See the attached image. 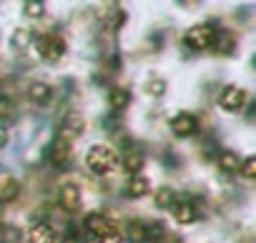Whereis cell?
Masks as SVG:
<instances>
[{
    "label": "cell",
    "instance_id": "cell-1",
    "mask_svg": "<svg viewBox=\"0 0 256 243\" xmlns=\"http://www.w3.org/2000/svg\"><path fill=\"white\" fill-rule=\"evenodd\" d=\"M118 163V156L110 146H103V143H96L86 151V166L90 173L96 176H108Z\"/></svg>",
    "mask_w": 256,
    "mask_h": 243
},
{
    "label": "cell",
    "instance_id": "cell-2",
    "mask_svg": "<svg viewBox=\"0 0 256 243\" xmlns=\"http://www.w3.org/2000/svg\"><path fill=\"white\" fill-rule=\"evenodd\" d=\"M33 43L38 45V55H40L46 63H50V65L60 63L63 55H66V40H63L60 35H56V33L40 35V38H36Z\"/></svg>",
    "mask_w": 256,
    "mask_h": 243
},
{
    "label": "cell",
    "instance_id": "cell-3",
    "mask_svg": "<svg viewBox=\"0 0 256 243\" xmlns=\"http://www.w3.org/2000/svg\"><path fill=\"white\" fill-rule=\"evenodd\" d=\"M214 38H216V30L211 23H198V25H191L186 33H184V43L186 48L191 50H206L214 45Z\"/></svg>",
    "mask_w": 256,
    "mask_h": 243
},
{
    "label": "cell",
    "instance_id": "cell-4",
    "mask_svg": "<svg viewBox=\"0 0 256 243\" xmlns=\"http://www.w3.org/2000/svg\"><path fill=\"white\" fill-rule=\"evenodd\" d=\"M218 105H221V110H226V113H238V110L246 105V90L238 88V85H226V88L218 93Z\"/></svg>",
    "mask_w": 256,
    "mask_h": 243
},
{
    "label": "cell",
    "instance_id": "cell-5",
    "mask_svg": "<svg viewBox=\"0 0 256 243\" xmlns=\"http://www.w3.org/2000/svg\"><path fill=\"white\" fill-rule=\"evenodd\" d=\"M198 131V118L191 113H176L171 118V133L176 138H191Z\"/></svg>",
    "mask_w": 256,
    "mask_h": 243
},
{
    "label": "cell",
    "instance_id": "cell-6",
    "mask_svg": "<svg viewBox=\"0 0 256 243\" xmlns=\"http://www.w3.org/2000/svg\"><path fill=\"white\" fill-rule=\"evenodd\" d=\"M118 226L108 218V216H103V213H88L86 216V231L96 238V241H100L103 236H108V233H113Z\"/></svg>",
    "mask_w": 256,
    "mask_h": 243
},
{
    "label": "cell",
    "instance_id": "cell-7",
    "mask_svg": "<svg viewBox=\"0 0 256 243\" xmlns=\"http://www.w3.org/2000/svg\"><path fill=\"white\" fill-rule=\"evenodd\" d=\"M70 151H73V138L63 131L56 136L53 146H50V163L53 166H66L68 158H70Z\"/></svg>",
    "mask_w": 256,
    "mask_h": 243
},
{
    "label": "cell",
    "instance_id": "cell-8",
    "mask_svg": "<svg viewBox=\"0 0 256 243\" xmlns=\"http://www.w3.org/2000/svg\"><path fill=\"white\" fill-rule=\"evenodd\" d=\"M58 203L63 206V211H78L80 208V188L76 183H66L60 186V193H58Z\"/></svg>",
    "mask_w": 256,
    "mask_h": 243
},
{
    "label": "cell",
    "instance_id": "cell-9",
    "mask_svg": "<svg viewBox=\"0 0 256 243\" xmlns=\"http://www.w3.org/2000/svg\"><path fill=\"white\" fill-rule=\"evenodd\" d=\"M171 213H174L176 223H181V226H188V223H194L198 218V211H196V206L191 201H176L171 206Z\"/></svg>",
    "mask_w": 256,
    "mask_h": 243
},
{
    "label": "cell",
    "instance_id": "cell-10",
    "mask_svg": "<svg viewBox=\"0 0 256 243\" xmlns=\"http://www.w3.org/2000/svg\"><path fill=\"white\" fill-rule=\"evenodd\" d=\"M28 243H56V231L50 223H33L28 231Z\"/></svg>",
    "mask_w": 256,
    "mask_h": 243
},
{
    "label": "cell",
    "instance_id": "cell-11",
    "mask_svg": "<svg viewBox=\"0 0 256 243\" xmlns=\"http://www.w3.org/2000/svg\"><path fill=\"white\" fill-rule=\"evenodd\" d=\"M128 103H131V93H128L126 88H110L108 90V105H110V110L120 113V110L128 108Z\"/></svg>",
    "mask_w": 256,
    "mask_h": 243
},
{
    "label": "cell",
    "instance_id": "cell-12",
    "mask_svg": "<svg viewBox=\"0 0 256 243\" xmlns=\"http://www.w3.org/2000/svg\"><path fill=\"white\" fill-rule=\"evenodd\" d=\"M148 191H151V183L144 176H134L131 181H128V186H126V196L128 198H144Z\"/></svg>",
    "mask_w": 256,
    "mask_h": 243
},
{
    "label": "cell",
    "instance_id": "cell-13",
    "mask_svg": "<svg viewBox=\"0 0 256 243\" xmlns=\"http://www.w3.org/2000/svg\"><path fill=\"white\" fill-rule=\"evenodd\" d=\"M30 98H33V103L46 105L53 98V88L48 83H43V80H36V83H30Z\"/></svg>",
    "mask_w": 256,
    "mask_h": 243
},
{
    "label": "cell",
    "instance_id": "cell-14",
    "mask_svg": "<svg viewBox=\"0 0 256 243\" xmlns=\"http://www.w3.org/2000/svg\"><path fill=\"white\" fill-rule=\"evenodd\" d=\"M216 163H218V168H221L224 173H236L238 166H241V158H238L236 151H221L218 158H216Z\"/></svg>",
    "mask_w": 256,
    "mask_h": 243
},
{
    "label": "cell",
    "instance_id": "cell-15",
    "mask_svg": "<svg viewBox=\"0 0 256 243\" xmlns=\"http://www.w3.org/2000/svg\"><path fill=\"white\" fill-rule=\"evenodd\" d=\"M144 168V153L131 148L126 156H123V171L126 173H131V176H138V171Z\"/></svg>",
    "mask_w": 256,
    "mask_h": 243
},
{
    "label": "cell",
    "instance_id": "cell-16",
    "mask_svg": "<svg viewBox=\"0 0 256 243\" xmlns=\"http://www.w3.org/2000/svg\"><path fill=\"white\" fill-rule=\"evenodd\" d=\"M128 243H146V223L141 221H131L126 226V233H120Z\"/></svg>",
    "mask_w": 256,
    "mask_h": 243
},
{
    "label": "cell",
    "instance_id": "cell-17",
    "mask_svg": "<svg viewBox=\"0 0 256 243\" xmlns=\"http://www.w3.org/2000/svg\"><path fill=\"white\" fill-rule=\"evenodd\" d=\"M20 193V183L16 178H6L0 183V203H8V201H16Z\"/></svg>",
    "mask_w": 256,
    "mask_h": 243
},
{
    "label": "cell",
    "instance_id": "cell-18",
    "mask_svg": "<svg viewBox=\"0 0 256 243\" xmlns=\"http://www.w3.org/2000/svg\"><path fill=\"white\" fill-rule=\"evenodd\" d=\"M83 128H86L83 115H78V113H68V115H66V126H63V131H66L70 138H73V136H80Z\"/></svg>",
    "mask_w": 256,
    "mask_h": 243
},
{
    "label": "cell",
    "instance_id": "cell-19",
    "mask_svg": "<svg viewBox=\"0 0 256 243\" xmlns=\"http://www.w3.org/2000/svg\"><path fill=\"white\" fill-rule=\"evenodd\" d=\"M33 40H36L33 30H28V28H16V33H13V38H10V45H13L16 50H23V48H28Z\"/></svg>",
    "mask_w": 256,
    "mask_h": 243
},
{
    "label": "cell",
    "instance_id": "cell-20",
    "mask_svg": "<svg viewBox=\"0 0 256 243\" xmlns=\"http://www.w3.org/2000/svg\"><path fill=\"white\" fill-rule=\"evenodd\" d=\"M154 203H156L158 208H171V206L176 203V191H171L168 186L158 188V191L154 193Z\"/></svg>",
    "mask_w": 256,
    "mask_h": 243
},
{
    "label": "cell",
    "instance_id": "cell-21",
    "mask_svg": "<svg viewBox=\"0 0 256 243\" xmlns=\"http://www.w3.org/2000/svg\"><path fill=\"white\" fill-rule=\"evenodd\" d=\"M23 13H26V18H43L46 3H43V0H26V3H23Z\"/></svg>",
    "mask_w": 256,
    "mask_h": 243
},
{
    "label": "cell",
    "instance_id": "cell-22",
    "mask_svg": "<svg viewBox=\"0 0 256 243\" xmlns=\"http://www.w3.org/2000/svg\"><path fill=\"white\" fill-rule=\"evenodd\" d=\"M214 45H216V50L218 53H224V55H228L231 50H234V38L228 35V33H216V38H214Z\"/></svg>",
    "mask_w": 256,
    "mask_h": 243
},
{
    "label": "cell",
    "instance_id": "cell-23",
    "mask_svg": "<svg viewBox=\"0 0 256 243\" xmlns=\"http://www.w3.org/2000/svg\"><path fill=\"white\" fill-rule=\"evenodd\" d=\"M164 236H166V228H164V223H161V221L146 223V243H148V241L158 243V241H161Z\"/></svg>",
    "mask_w": 256,
    "mask_h": 243
},
{
    "label": "cell",
    "instance_id": "cell-24",
    "mask_svg": "<svg viewBox=\"0 0 256 243\" xmlns=\"http://www.w3.org/2000/svg\"><path fill=\"white\" fill-rule=\"evenodd\" d=\"M123 20H126V13L110 8V10H108V18H106V30H118V28L123 25Z\"/></svg>",
    "mask_w": 256,
    "mask_h": 243
},
{
    "label": "cell",
    "instance_id": "cell-25",
    "mask_svg": "<svg viewBox=\"0 0 256 243\" xmlns=\"http://www.w3.org/2000/svg\"><path fill=\"white\" fill-rule=\"evenodd\" d=\"M238 171H241V176H244L246 181H254V178H256V158H254V156H248L246 161H241Z\"/></svg>",
    "mask_w": 256,
    "mask_h": 243
},
{
    "label": "cell",
    "instance_id": "cell-26",
    "mask_svg": "<svg viewBox=\"0 0 256 243\" xmlns=\"http://www.w3.org/2000/svg\"><path fill=\"white\" fill-rule=\"evenodd\" d=\"M146 90H148L151 95H164V93H166V80H164V78H148Z\"/></svg>",
    "mask_w": 256,
    "mask_h": 243
},
{
    "label": "cell",
    "instance_id": "cell-27",
    "mask_svg": "<svg viewBox=\"0 0 256 243\" xmlns=\"http://www.w3.org/2000/svg\"><path fill=\"white\" fill-rule=\"evenodd\" d=\"M13 100L10 98H0V120H8V118H13Z\"/></svg>",
    "mask_w": 256,
    "mask_h": 243
},
{
    "label": "cell",
    "instance_id": "cell-28",
    "mask_svg": "<svg viewBox=\"0 0 256 243\" xmlns=\"http://www.w3.org/2000/svg\"><path fill=\"white\" fill-rule=\"evenodd\" d=\"M6 143H8V131L0 126V148H6Z\"/></svg>",
    "mask_w": 256,
    "mask_h": 243
},
{
    "label": "cell",
    "instance_id": "cell-29",
    "mask_svg": "<svg viewBox=\"0 0 256 243\" xmlns=\"http://www.w3.org/2000/svg\"><path fill=\"white\" fill-rule=\"evenodd\" d=\"M181 5H191V3H196V0H178Z\"/></svg>",
    "mask_w": 256,
    "mask_h": 243
},
{
    "label": "cell",
    "instance_id": "cell-30",
    "mask_svg": "<svg viewBox=\"0 0 256 243\" xmlns=\"http://www.w3.org/2000/svg\"><path fill=\"white\" fill-rule=\"evenodd\" d=\"M0 213H3V203H0Z\"/></svg>",
    "mask_w": 256,
    "mask_h": 243
}]
</instances>
